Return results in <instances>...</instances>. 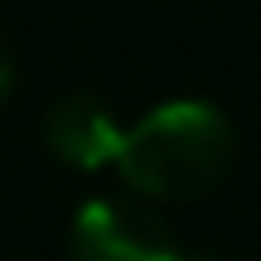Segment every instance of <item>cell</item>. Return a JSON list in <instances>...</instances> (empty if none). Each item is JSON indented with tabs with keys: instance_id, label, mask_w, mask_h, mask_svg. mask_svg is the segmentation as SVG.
Instances as JSON below:
<instances>
[{
	"instance_id": "obj_1",
	"label": "cell",
	"mask_w": 261,
	"mask_h": 261,
	"mask_svg": "<svg viewBox=\"0 0 261 261\" xmlns=\"http://www.w3.org/2000/svg\"><path fill=\"white\" fill-rule=\"evenodd\" d=\"M237 136L208 102H165L121 136L116 165L126 184L150 198H198L232 169Z\"/></svg>"
},
{
	"instance_id": "obj_2",
	"label": "cell",
	"mask_w": 261,
	"mask_h": 261,
	"mask_svg": "<svg viewBox=\"0 0 261 261\" xmlns=\"http://www.w3.org/2000/svg\"><path fill=\"white\" fill-rule=\"evenodd\" d=\"M73 261H194L179 252L174 232L155 213L116 198H97L73 223Z\"/></svg>"
},
{
	"instance_id": "obj_3",
	"label": "cell",
	"mask_w": 261,
	"mask_h": 261,
	"mask_svg": "<svg viewBox=\"0 0 261 261\" xmlns=\"http://www.w3.org/2000/svg\"><path fill=\"white\" fill-rule=\"evenodd\" d=\"M44 136H48V150H54L58 160H68V165H77V169H102L107 160H116L126 130L116 126V116L107 112L97 97L73 92V97L48 107Z\"/></svg>"
},
{
	"instance_id": "obj_4",
	"label": "cell",
	"mask_w": 261,
	"mask_h": 261,
	"mask_svg": "<svg viewBox=\"0 0 261 261\" xmlns=\"http://www.w3.org/2000/svg\"><path fill=\"white\" fill-rule=\"evenodd\" d=\"M10 87H15V58H10L5 39H0V102L10 97Z\"/></svg>"
},
{
	"instance_id": "obj_5",
	"label": "cell",
	"mask_w": 261,
	"mask_h": 261,
	"mask_svg": "<svg viewBox=\"0 0 261 261\" xmlns=\"http://www.w3.org/2000/svg\"><path fill=\"white\" fill-rule=\"evenodd\" d=\"M203 261H213V256H203Z\"/></svg>"
}]
</instances>
